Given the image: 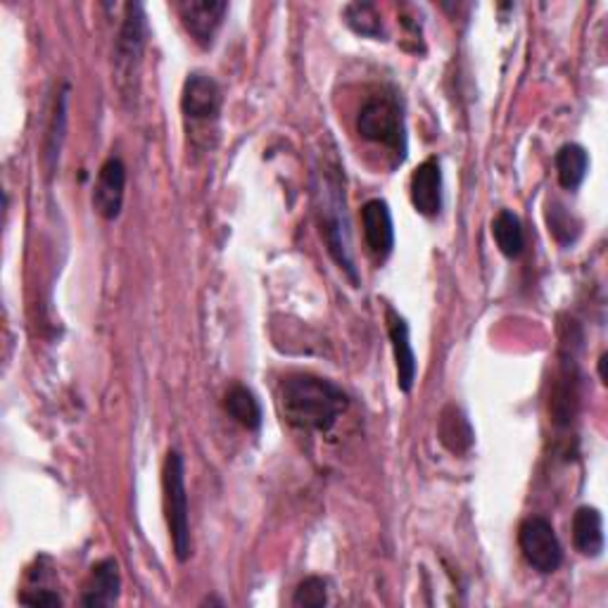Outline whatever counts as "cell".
<instances>
[{"label": "cell", "instance_id": "obj_1", "mask_svg": "<svg viewBox=\"0 0 608 608\" xmlns=\"http://www.w3.org/2000/svg\"><path fill=\"white\" fill-rule=\"evenodd\" d=\"M284 419L300 431L328 433L348 412L350 400L333 381L311 373H290L278 390Z\"/></svg>", "mask_w": 608, "mask_h": 608}, {"label": "cell", "instance_id": "obj_2", "mask_svg": "<svg viewBox=\"0 0 608 608\" xmlns=\"http://www.w3.org/2000/svg\"><path fill=\"white\" fill-rule=\"evenodd\" d=\"M317 203H319V226L321 236L328 245V253L336 259V265L350 276V281L359 284L357 261L352 255L350 240V221L348 205H344V184L340 176V164L323 162V169L317 172Z\"/></svg>", "mask_w": 608, "mask_h": 608}, {"label": "cell", "instance_id": "obj_3", "mask_svg": "<svg viewBox=\"0 0 608 608\" xmlns=\"http://www.w3.org/2000/svg\"><path fill=\"white\" fill-rule=\"evenodd\" d=\"M164 514H167L174 554L181 564L190 556V504L186 490V462L178 450H169L162 468Z\"/></svg>", "mask_w": 608, "mask_h": 608}, {"label": "cell", "instance_id": "obj_4", "mask_svg": "<svg viewBox=\"0 0 608 608\" xmlns=\"http://www.w3.org/2000/svg\"><path fill=\"white\" fill-rule=\"evenodd\" d=\"M357 131L361 138L388 147L400 162L406 155V124L400 97L394 93H373L359 110Z\"/></svg>", "mask_w": 608, "mask_h": 608}, {"label": "cell", "instance_id": "obj_5", "mask_svg": "<svg viewBox=\"0 0 608 608\" xmlns=\"http://www.w3.org/2000/svg\"><path fill=\"white\" fill-rule=\"evenodd\" d=\"M147 43V20L141 3H128L124 8V22L114 45V70H117V84L124 93L131 91V81L138 76L143 51Z\"/></svg>", "mask_w": 608, "mask_h": 608}, {"label": "cell", "instance_id": "obj_6", "mask_svg": "<svg viewBox=\"0 0 608 608\" xmlns=\"http://www.w3.org/2000/svg\"><path fill=\"white\" fill-rule=\"evenodd\" d=\"M518 547L525 556V561L542 575H552L564 564L561 542H558L554 525L542 516L525 518L521 523Z\"/></svg>", "mask_w": 608, "mask_h": 608}, {"label": "cell", "instance_id": "obj_7", "mask_svg": "<svg viewBox=\"0 0 608 608\" xmlns=\"http://www.w3.org/2000/svg\"><path fill=\"white\" fill-rule=\"evenodd\" d=\"M221 105L224 95L217 79L203 72L188 74L184 91H181V112L190 124H215L221 114Z\"/></svg>", "mask_w": 608, "mask_h": 608}, {"label": "cell", "instance_id": "obj_8", "mask_svg": "<svg viewBox=\"0 0 608 608\" xmlns=\"http://www.w3.org/2000/svg\"><path fill=\"white\" fill-rule=\"evenodd\" d=\"M176 10L181 24L186 27L197 45H215V39L228 12V3H221V0H184V3L176 6Z\"/></svg>", "mask_w": 608, "mask_h": 608}, {"label": "cell", "instance_id": "obj_9", "mask_svg": "<svg viewBox=\"0 0 608 608\" xmlns=\"http://www.w3.org/2000/svg\"><path fill=\"white\" fill-rule=\"evenodd\" d=\"M124 190H126V167L120 157H107L97 172V181L93 188V207L97 215L107 221H114L122 215L124 207Z\"/></svg>", "mask_w": 608, "mask_h": 608}, {"label": "cell", "instance_id": "obj_10", "mask_svg": "<svg viewBox=\"0 0 608 608\" xmlns=\"http://www.w3.org/2000/svg\"><path fill=\"white\" fill-rule=\"evenodd\" d=\"M409 195L412 205L423 217H437L442 209V167L437 157H429L421 162L409 181Z\"/></svg>", "mask_w": 608, "mask_h": 608}, {"label": "cell", "instance_id": "obj_11", "mask_svg": "<svg viewBox=\"0 0 608 608\" xmlns=\"http://www.w3.org/2000/svg\"><path fill=\"white\" fill-rule=\"evenodd\" d=\"M385 319H388V336L392 342L394 364H398V385L402 392H412L416 383L419 364H416V352L412 348V338H409V323L392 307H388Z\"/></svg>", "mask_w": 608, "mask_h": 608}, {"label": "cell", "instance_id": "obj_12", "mask_svg": "<svg viewBox=\"0 0 608 608\" xmlns=\"http://www.w3.org/2000/svg\"><path fill=\"white\" fill-rule=\"evenodd\" d=\"M361 224H364V238L375 259H388L394 248V224L390 205L381 197L369 200L361 207Z\"/></svg>", "mask_w": 608, "mask_h": 608}, {"label": "cell", "instance_id": "obj_13", "mask_svg": "<svg viewBox=\"0 0 608 608\" xmlns=\"http://www.w3.org/2000/svg\"><path fill=\"white\" fill-rule=\"evenodd\" d=\"M120 595H122L120 564L114 561V558H103V561H97L91 570V578L84 589V597H81V604L89 608H103V606L117 604Z\"/></svg>", "mask_w": 608, "mask_h": 608}, {"label": "cell", "instance_id": "obj_14", "mask_svg": "<svg viewBox=\"0 0 608 608\" xmlns=\"http://www.w3.org/2000/svg\"><path fill=\"white\" fill-rule=\"evenodd\" d=\"M437 437L454 456H464L475 445V431L462 406L447 404L437 419Z\"/></svg>", "mask_w": 608, "mask_h": 608}, {"label": "cell", "instance_id": "obj_15", "mask_svg": "<svg viewBox=\"0 0 608 608\" xmlns=\"http://www.w3.org/2000/svg\"><path fill=\"white\" fill-rule=\"evenodd\" d=\"M573 545L583 556L597 558L604 552V518L599 508L580 506L573 516Z\"/></svg>", "mask_w": 608, "mask_h": 608}, {"label": "cell", "instance_id": "obj_16", "mask_svg": "<svg viewBox=\"0 0 608 608\" xmlns=\"http://www.w3.org/2000/svg\"><path fill=\"white\" fill-rule=\"evenodd\" d=\"M224 409L238 425H243V429L248 431L261 429V404L250 388H245L240 383L228 388L224 394Z\"/></svg>", "mask_w": 608, "mask_h": 608}, {"label": "cell", "instance_id": "obj_17", "mask_svg": "<svg viewBox=\"0 0 608 608\" xmlns=\"http://www.w3.org/2000/svg\"><path fill=\"white\" fill-rule=\"evenodd\" d=\"M556 176L558 184L566 190H578L589 169V155L583 145L566 143L561 151L556 153Z\"/></svg>", "mask_w": 608, "mask_h": 608}, {"label": "cell", "instance_id": "obj_18", "mask_svg": "<svg viewBox=\"0 0 608 608\" xmlns=\"http://www.w3.org/2000/svg\"><path fill=\"white\" fill-rule=\"evenodd\" d=\"M492 236L497 240V248L506 257H521L525 250V234H523V224L514 215L512 209H502L499 215L492 221Z\"/></svg>", "mask_w": 608, "mask_h": 608}, {"label": "cell", "instance_id": "obj_19", "mask_svg": "<svg viewBox=\"0 0 608 608\" xmlns=\"http://www.w3.org/2000/svg\"><path fill=\"white\" fill-rule=\"evenodd\" d=\"M344 22L352 31H357L359 37L367 39H381L385 37V27L381 12L373 3H352L344 8Z\"/></svg>", "mask_w": 608, "mask_h": 608}, {"label": "cell", "instance_id": "obj_20", "mask_svg": "<svg viewBox=\"0 0 608 608\" xmlns=\"http://www.w3.org/2000/svg\"><path fill=\"white\" fill-rule=\"evenodd\" d=\"M547 224L549 234L561 245H570L580 236V221L575 219L561 203H552L547 207Z\"/></svg>", "mask_w": 608, "mask_h": 608}, {"label": "cell", "instance_id": "obj_21", "mask_svg": "<svg viewBox=\"0 0 608 608\" xmlns=\"http://www.w3.org/2000/svg\"><path fill=\"white\" fill-rule=\"evenodd\" d=\"M328 604V585L323 578H317V575H311V578L302 580L295 589L292 597V606H309V608H321Z\"/></svg>", "mask_w": 608, "mask_h": 608}, {"label": "cell", "instance_id": "obj_22", "mask_svg": "<svg viewBox=\"0 0 608 608\" xmlns=\"http://www.w3.org/2000/svg\"><path fill=\"white\" fill-rule=\"evenodd\" d=\"M68 101H70V89H64L60 93V101L55 103V114H53V131H51V151H48V157H51V164L55 167V159L60 157V145L64 138V124H68Z\"/></svg>", "mask_w": 608, "mask_h": 608}, {"label": "cell", "instance_id": "obj_23", "mask_svg": "<svg viewBox=\"0 0 608 608\" xmlns=\"http://www.w3.org/2000/svg\"><path fill=\"white\" fill-rule=\"evenodd\" d=\"M20 601L27 606H62V599L51 589H31L20 597Z\"/></svg>", "mask_w": 608, "mask_h": 608}, {"label": "cell", "instance_id": "obj_24", "mask_svg": "<svg viewBox=\"0 0 608 608\" xmlns=\"http://www.w3.org/2000/svg\"><path fill=\"white\" fill-rule=\"evenodd\" d=\"M606 359H608L606 354L599 357V375H601V381H604V383H606Z\"/></svg>", "mask_w": 608, "mask_h": 608}]
</instances>
